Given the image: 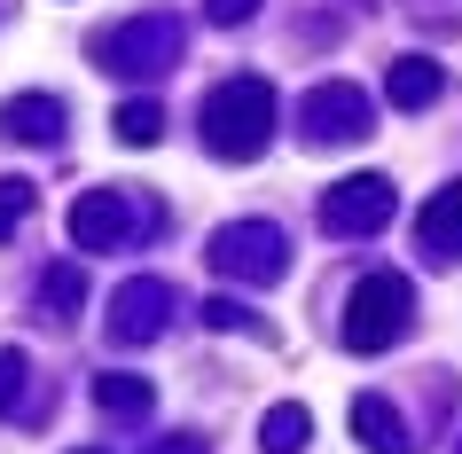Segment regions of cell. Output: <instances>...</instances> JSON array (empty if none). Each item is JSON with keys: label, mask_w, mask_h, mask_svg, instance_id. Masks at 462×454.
<instances>
[{"label": "cell", "mask_w": 462, "mask_h": 454, "mask_svg": "<svg viewBox=\"0 0 462 454\" xmlns=\"http://www.w3.org/2000/svg\"><path fill=\"white\" fill-rule=\"evenodd\" d=\"M274 142V87L267 79H219L204 95V149L227 165H251Z\"/></svg>", "instance_id": "obj_1"}, {"label": "cell", "mask_w": 462, "mask_h": 454, "mask_svg": "<svg viewBox=\"0 0 462 454\" xmlns=\"http://www.w3.org/2000/svg\"><path fill=\"white\" fill-rule=\"evenodd\" d=\"M408 329H415V283L392 266L361 274L345 298V353H392Z\"/></svg>", "instance_id": "obj_2"}, {"label": "cell", "mask_w": 462, "mask_h": 454, "mask_svg": "<svg viewBox=\"0 0 462 454\" xmlns=\"http://www.w3.org/2000/svg\"><path fill=\"white\" fill-rule=\"evenodd\" d=\"M95 63L110 79H157L180 63V16L149 8V16H125V24L95 32Z\"/></svg>", "instance_id": "obj_3"}, {"label": "cell", "mask_w": 462, "mask_h": 454, "mask_svg": "<svg viewBox=\"0 0 462 454\" xmlns=\"http://www.w3.org/2000/svg\"><path fill=\"white\" fill-rule=\"evenodd\" d=\"M204 259H212V274H227V283H244V290H274L291 274V236L274 219H227Z\"/></svg>", "instance_id": "obj_4"}, {"label": "cell", "mask_w": 462, "mask_h": 454, "mask_svg": "<svg viewBox=\"0 0 462 454\" xmlns=\"http://www.w3.org/2000/svg\"><path fill=\"white\" fill-rule=\"evenodd\" d=\"M400 212V196H392L384 172H345L321 189V236L337 243H361V236H384V219Z\"/></svg>", "instance_id": "obj_5"}, {"label": "cell", "mask_w": 462, "mask_h": 454, "mask_svg": "<svg viewBox=\"0 0 462 454\" xmlns=\"http://www.w3.org/2000/svg\"><path fill=\"white\" fill-rule=\"evenodd\" d=\"M298 118H306V142H329V149H345V142H361L368 134V95L353 87V79H321V87H306V102H298Z\"/></svg>", "instance_id": "obj_6"}, {"label": "cell", "mask_w": 462, "mask_h": 454, "mask_svg": "<svg viewBox=\"0 0 462 454\" xmlns=\"http://www.w3.org/2000/svg\"><path fill=\"white\" fill-rule=\"evenodd\" d=\"M142 227H149V212H134L125 189H87L71 204V243L79 251H118V243H134Z\"/></svg>", "instance_id": "obj_7"}, {"label": "cell", "mask_w": 462, "mask_h": 454, "mask_svg": "<svg viewBox=\"0 0 462 454\" xmlns=\"http://www.w3.org/2000/svg\"><path fill=\"white\" fill-rule=\"evenodd\" d=\"M165 321H172V283H157V274L118 283V298H110V345H157Z\"/></svg>", "instance_id": "obj_8"}, {"label": "cell", "mask_w": 462, "mask_h": 454, "mask_svg": "<svg viewBox=\"0 0 462 454\" xmlns=\"http://www.w3.org/2000/svg\"><path fill=\"white\" fill-rule=\"evenodd\" d=\"M415 243H423V259H431V266L462 259V181H447V189L415 212Z\"/></svg>", "instance_id": "obj_9"}, {"label": "cell", "mask_w": 462, "mask_h": 454, "mask_svg": "<svg viewBox=\"0 0 462 454\" xmlns=\"http://www.w3.org/2000/svg\"><path fill=\"white\" fill-rule=\"evenodd\" d=\"M439 95H447V63H431V55H400V63H384V102H392V110H431Z\"/></svg>", "instance_id": "obj_10"}, {"label": "cell", "mask_w": 462, "mask_h": 454, "mask_svg": "<svg viewBox=\"0 0 462 454\" xmlns=\"http://www.w3.org/2000/svg\"><path fill=\"white\" fill-rule=\"evenodd\" d=\"M353 439H361L368 454H415V439H408V415L384 400V392H361L353 400Z\"/></svg>", "instance_id": "obj_11"}, {"label": "cell", "mask_w": 462, "mask_h": 454, "mask_svg": "<svg viewBox=\"0 0 462 454\" xmlns=\"http://www.w3.org/2000/svg\"><path fill=\"white\" fill-rule=\"evenodd\" d=\"M0 134L48 149L55 134H63V102H55V95H8V102H0Z\"/></svg>", "instance_id": "obj_12"}, {"label": "cell", "mask_w": 462, "mask_h": 454, "mask_svg": "<svg viewBox=\"0 0 462 454\" xmlns=\"http://www.w3.org/2000/svg\"><path fill=\"white\" fill-rule=\"evenodd\" d=\"M306 439H314V415L298 400H274L267 415H259V447L267 454H306Z\"/></svg>", "instance_id": "obj_13"}, {"label": "cell", "mask_w": 462, "mask_h": 454, "mask_svg": "<svg viewBox=\"0 0 462 454\" xmlns=\"http://www.w3.org/2000/svg\"><path fill=\"white\" fill-rule=\"evenodd\" d=\"M95 407H102V415H134V423H142L149 407H157V392H149V376L102 368V376H95Z\"/></svg>", "instance_id": "obj_14"}, {"label": "cell", "mask_w": 462, "mask_h": 454, "mask_svg": "<svg viewBox=\"0 0 462 454\" xmlns=\"http://www.w3.org/2000/svg\"><path fill=\"white\" fill-rule=\"evenodd\" d=\"M79 306H87V274H79L71 259H55L48 274H40V313H48V321H71Z\"/></svg>", "instance_id": "obj_15"}, {"label": "cell", "mask_w": 462, "mask_h": 454, "mask_svg": "<svg viewBox=\"0 0 462 454\" xmlns=\"http://www.w3.org/2000/svg\"><path fill=\"white\" fill-rule=\"evenodd\" d=\"M110 125H118L125 149H157V142H165V110H157V102H118V118H110Z\"/></svg>", "instance_id": "obj_16"}, {"label": "cell", "mask_w": 462, "mask_h": 454, "mask_svg": "<svg viewBox=\"0 0 462 454\" xmlns=\"http://www.w3.org/2000/svg\"><path fill=\"white\" fill-rule=\"evenodd\" d=\"M24 376H32L24 345H0V415H16V407H24Z\"/></svg>", "instance_id": "obj_17"}, {"label": "cell", "mask_w": 462, "mask_h": 454, "mask_svg": "<svg viewBox=\"0 0 462 454\" xmlns=\"http://www.w3.org/2000/svg\"><path fill=\"white\" fill-rule=\"evenodd\" d=\"M32 219V181H0V243Z\"/></svg>", "instance_id": "obj_18"}, {"label": "cell", "mask_w": 462, "mask_h": 454, "mask_svg": "<svg viewBox=\"0 0 462 454\" xmlns=\"http://www.w3.org/2000/svg\"><path fill=\"white\" fill-rule=\"evenodd\" d=\"M196 313H204V329H251V306H244V298H204Z\"/></svg>", "instance_id": "obj_19"}, {"label": "cell", "mask_w": 462, "mask_h": 454, "mask_svg": "<svg viewBox=\"0 0 462 454\" xmlns=\"http://www.w3.org/2000/svg\"><path fill=\"white\" fill-rule=\"evenodd\" d=\"M204 16H212V24H251L259 0H204Z\"/></svg>", "instance_id": "obj_20"}, {"label": "cell", "mask_w": 462, "mask_h": 454, "mask_svg": "<svg viewBox=\"0 0 462 454\" xmlns=\"http://www.w3.org/2000/svg\"><path fill=\"white\" fill-rule=\"evenodd\" d=\"M149 454H204V439H196V431H172V439H157Z\"/></svg>", "instance_id": "obj_21"}, {"label": "cell", "mask_w": 462, "mask_h": 454, "mask_svg": "<svg viewBox=\"0 0 462 454\" xmlns=\"http://www.w3.org/2000/svg\"><path fill=\"white\" fill-rule=\"evenodd\" d=\"M79 454H102V447H79Z\"/></svg>", "instance_id": "obj_22"}]
</instances>
